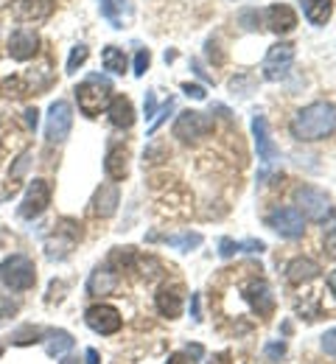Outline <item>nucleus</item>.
<instances>
[{
	"instance_id": "nucleus-1",
	"label": "nucleus",
	"mask_w": 336,
	"mask_h": 364,
	"mask_svg": "<svg viewBox=\"0 0 336 364\" xmlns=\"http://www.w3.org/2000/svg\"><path fill=\"white\" fill-rule=\"evenodd\" d=\"M291 135L303 143H314V140H325L336 132V107L328 101H317L303 107L291 124H288Z\"/></svg>"
},
{
	"instance_id": "nucleus-2",
	"label": "nucleus",
	"mask_w": 336,
	"mask_h": 364,
	"mask_svg": "<svg viewBox=\"0 0 336 364\" xmlns=\"http://www.w3.org/2000/svg\"><path fill=\"white\" fill-rule=\"evenodd\" d=\"M109 98H112V85L109 79L104 76H87L79 87H76V101H79V109L90 118H96L101 109L109 107Z\"/></svg>"
},
{
	"instance_id": "nucleus-3",
	"label": "nucleus",
	"mask_w": 336,
	"mask_h": 364,
	"mask_svg": "<svg viewBox=\"0 0 336 364\" xmlns=\"http://www.w3.org/2000/svg\"><path fill=\"white\" fill-rule=\"evenodd\" d=\"M0 283L11 291H28L37 283V269L34 261L26 255H11L0 264Z\"/></svg>"
},
{
	"instance_id": "nucleus-4",
	"label": "nucleus",
	"mask_w": 336,
	"mask_h": 364,
	"mask_svg": "<svg viewBox=\"0 0 336 364\" xmlns=\"http://www.w3.org/2000/svg\"><path fill=\"white\" fill-rule=\"evenodd\" d=\"M294 205L303 213V219H311V222H328V216H331L328 196L320 188H311V185L294 191Z\"/></svg>"
},
{
	"instance_id": "nucleus-5",
	"label": "nucleus",
	"mask_w": 336,
	"mask_h": 364,
	"mask_svg": "<svg viewBox=\"0 0 336 364\" xmlns=\"http://www.w3.org/2000/svg\"><path fill=\"white\" fill-rule=\"evenodd\" d=\"M210 132H213V118L205 115V112H196V109L180 112V118L174 124V137H180L183 143H196Z\"/></svg>"
},
{
	"instance_id": "nucleus-6",
	"label": "nucleus",
	"mask_w": 336,
	"mask_h": 364,
	"mask_svg": "<svg viewBox=\"0 0 336 364\" xmlns=\"http://www.w3.org/2000/svg\"><path fill=\"white\" fill-rule=\"evenodd\" d=\"M246 306L258 314L261 319H266L272 311H275V294H272V286L264 280V277H249L241 289Z\"/></svg>"
},
{
	"instance_id": "nucleus-7",
	"label": "nucleus",
	"mask_w": 336,
	"mask_h": 364,
	"mask_svg": "<svg viewBox=\"0 0 336 364\" xmlns=\"http://www.w3.org/2000/svg\"><path fill=\"white\" fill-rule=\"evenodd\" d=\"M73 127V109L67 101H53L48 109V124H45V137L48 143H65Z\"/></svg>"
},
{
	"instance_id": "nucleus-8",
	"label": "nucleus",
	"mask_w": 336,
	"mask_h": 364,
	"mask_svg": "<svg viewBox=\"0 0 336 364\" xmlns=\"http://www.w3.org/2000/svg\"><path fill=\"white\" fill-rule=\"evenodd\" d=\"M50 205V182L48 180H34L28 185L23 202H20V216L23 219H40Z\"/></svg>"
},
{
	"instance_id": "nucleus-9",
	"label": "nucleus",
	"mask_w": 336,
	"mask_h": 364,
	"mask_svg": "<svg viewBox=\"0 0 336 364\" xmlns=\"http://www.w3.org/2000/svg\"><path fill=\"white\" fill-rule=\"evenodd\" d=\"M294 62V46L291 43H278L266 50V59H264V76L269 82H281L288 76V68Z\"/></svg>"
},
{
	"instance_id": "nucleus-10",
	"label": "nucleus",
	"mask_w": 336,
	"mask_h": 364,
	"mask_svg": "<svg viewBox=\"0 0 336 364\" xmlns=\"http://www.w3.org/2000/svg\"><path fill=\"white\" fill-rule=\"evenodd\" d=\"M266 225L275 230V232H281L283 238H300L303 230H305V219H303V213H300L297 208H288L286 205V208L269 210Z\"/></svg>"
},
{
	"instance_id": "nucleus-11",
	"label": "nucleus",
	"mask_w": 336,
	"mask_h": 364,
	"mask_svg": "<svg viewBox=\"0 0 336 364\" xmlns=\"http://www.w3.org/2000/svg\"><path fill=\"white\" fill-rule=\"evenodd\" d=\"M252 135H255V146H258V160L264 166H272L281 157V149H278V143L269 135V124H266L264 115H255L252 118Z\"/></svg>"
},
{
	"instance_id": "nucleus-12",
	"label": "nucleus",
	"mask_w": 336,
	"mask_h": 364,
	"mask_svg": "<svg viewBox=\"0 0 336 364\" xmlns=\"http://www.w3.org/2000/svg\"><path fill=\"white\" fill-rule=\"evenodd\" d=\"M85 322L101 333V336H109V333H118L121 331V314L112 309V306H90L87 314H85Z\"/></svg>"
},
{
	"instance_id": "nucleus-13",
	"label": "nucleus",
	"mask_w": 336,
	"mask_h": 364,
	"mask_svg": "<svg viewBox=\"0 0 336 364\" xmlns=\"http://www.w3.org/2000/svg\"><path fill=\"white\" fill-rule=\"evenodd\" d=\"M11 14L23 23H40L53 14V0H11Z\"/></svg>"
},
{
	"instance_id": "nucleus-14",
	"label": "nucleus",
	"mask_w": 336,
	"mask_h": 364,
	"mask_svg": "<svg viewBox=\"0 0 336 364\" xmlns=\"http://www.w3.org/2000/svg\"><path fill=\"white\" fill-rule=\"evenodd\" d=\"M37 48H40V37H37V31H31V28H17V31L9 37V53H11V59H17V62L31 59V56L37 53Z\"/></svg>"
},
{
	"instance_id": "nucleus-15",
	"label": "nucleus",
	"mask_w": 336,
	"mask_h": 364,
	"mask_svg": "<svg viewBox=\"0 0 336 364\" xmlns=\"http://www.w3.org/2000/svg\"><path fill=\"white\" fill-rule=\"evenodd\" d=\"M107 115H109V124L118 127V129H129L135 124V107L126 95H115L109 98V107H107Z\"/></svg>"
},
{
	"instance_id": "nucleus-16",
	"label": "nucleus",
	"mask_w": 336,
	"mask_h": 364,
	"mask_svg": "<svg viewBox=\"0 0 336 364\" xmlns=\"http://www.w3.org/2000/svg\"><path fill=\"white\" fill-rule=\"evenodd\" d=\"M118 205H121V193H118V188L112 182L101 185L96 191V196H93V213L101 216V219H109L118 210Z\"/></svg>"
},
{
	"instance_id": "nucleus-17",
	"label": "nucleus",
	"mask_w": 336,
	"mask_h": 364,
	"mask_svg": "<svg viewBox=\"0 0 336 364\" xmlns=\"http://www.w3.org/2000/svg\"><path fill=\"white\" fill-rule=\"evenodd\" d=\"M266 26H269L275 34H288V31H294V26H297V14H294L291 6H283V3L269 6V9H266Z\"/></svg>"
},
{
	"instance_id": "nucleus-18",
	"label": "nucleus",
	"mask_w": 336,
	"mask_h": 364,
	"mask_svg": "<svg viewBox=\"0 0 336 364\" xmlns=\"http://www.w3.org/2000/svg\"><path fill=\"white\" fill-rule=\"evenodd\" d=\"M154 303H157V311H160L163 317L177 319L183 314V294H180V289H174V286H171V289H168V286L160 289Z\"/></svg>"
},
{
	"instance_id": "nucleus-19",
	"label": "nucleus",
	"mask_w": 336,
	"mask_h": 364,
	"mask_svg": "<svg viewBox=\"0 0 336 364\" xmlns=\"http://www.w3.org/2000/svg\"><path fill=\"white\" fill-rule=\"evenodd\" d=\"M104 168H107V177L109 180H124L129 174V151L124 146L109 149V154L104 160Z\"/></svg>"
},
{
	"instance_id": "nucleus-20",
	"label": "nucleus",
	"mask_w": 336,
	"mask_h": 364,
	"mask_svg": "<svg viewBox=\"0 0 336 364\" xmlns=\"http://www.w3.org/2000/svg\"><path fill=\"white\" fill-rule=\"evenodd\" d=\"M320 274V264L317 261H311V258H294L291 264L286 267V277L288 283H308V280H314Z\"/></svg>"
},
{
	"instance_id": "nucleus-21",
	"label": "nucleus",
	"mask_w": 336,
	"mask_h": 364,
	"mask_svg": "<svg viewBox=\"0 0 336 364\" xmlns=\"http://www.w3.org/2000/svg\"><path fill=\"white\" fill-rule=\"evenodd\" d=\"M303 14L308 17V23L325 26L334 14V3L331 0H303Z\"/></svg>"
},
{
	"instance_id": "nucleus-22",
	"label": "nucleus",
	"mask_w": 336,
	"mask_h": 364,
	"mask_svg": "<svg viewBox=\"0 0 336 364\" xmlns=\"http://www.w3.org/2000/svg\"><path fill=\"white\" fill-rule=\"evenodd\" d=\"M118 286V277L112 269H96L90 274V283H87V291L90 294H112Z\"/></svg>"
},
{
	"instance_id": "nucleus-23",
	"label": "nucleus",
	"mask_w": 336,
	"mask_h": 364,
	"mask_svg": "<svg viewBox=\"0 0 336 364\" xmlns=\"http://www.w3.org/2000/svg\"><path fill=\"white\" fill-rule=\"evenodd\" d=\"M73 348V336L67 333V331H50L45 333V350H48V356H62V353H67Z\"/></svg>"
},
{
	"instance_id": "nucleus-24",
	"label": "nucleus",
	"mask_w": 336,
	"mask_h": 364,
	"mask_svg": "<svg viewBox=\"0 0 336 364\" xmlns=\"http://www.w3.org/2000/svg\"><path fill=\"white\" fill-rule=\"evenodd\" d=\"M261 252L264 250V241H233V238H222L219 241V252H222V258H233L236 252Z\"/></svg>"
},
{
	"instance_id": "nucleus-25",
	"label": "nucleus",
	"mask_w": 336,
	"mask_h": 364,
	"mask_svg": "<svg viewBox=\"0 0 336 364\" xmlns=\"http://www.w3.org/2000/svg\"><path fill=\"white\" fill-rule=\"evenodd\" d=\"M101 62H104V68L109 70V73H126V53L121 50V48L109 46L104 48V53H101Z\"/></svg>"
},
{
	"instance_id": "nucleus-26",
	"label": "nucleus",
	"mask_w": 336,
	"mask_h": 364,
	"mask_svg": "<svg viewBox=\"0 0 336 364\" xmlns=\"http://www.w3.org/2000/svg\"><path fill=\"white\" fill-rule=\"evenodd\" d=\"M163 241L174 250H183V252H191L202 244V235L199 232H177V235H163Z\"/></svg>"
},
{
	"instance_id": "nucleus-27",
	"label": "nucleus",
	"mask_w": 336,
	"mask_h": 364,
	"mask_svg": "<svg viewBox=\"0 0 336 364\" xmlns=\"http://www.w3.org/2000/svg\"><path fill=\"white\" fill-rule=\"evenodd\" d=\"M124 3L126 0H101V14L112 23V28H121V11H124Z\"/></svg>"
},
{
	"instance_id": "nucleus-28",
	"label": "nucleus",
	"mask_w": 336,
	"mask_h": 364,
	"mask_svg": "<svg viewBox=\"0 0 336 364\" xmlns=\"http://www.w3.org/2000/svg\"><path fill=\"white\" fill-rule=\"evenodd\" d=\"M87 56H90V50H87V46H76L73 50H70V59H67V73H76L85 62H87Z\"/></svg>"
},
{
	"instance_id": "nucleus-29",
	"label": "nucleus",
	"mask_w": 336,
	"mask_h": 364,
	"mask_svg": "<svg viewBox=\"0 0 336 364\" xmlns=\"http://www.w3.org/2000/svg\"><path fill=\"white\" fill-rule=\"evenodd\" d=\"M40 336H43V331L34 328V325H28V328H23V331L14 333V345H31V342H40Z\"/></svg>"
},
{
	"instance_id": "nucleus-30",
	"label": "nucleus",
	"mask_w": 336,
	"mask_h": 364,
	"mask_svg": "<svg viewBox=\"0 0 336 364\" xmlns=\"http://www.w3.org/2000/svg\"><path fill=\"white\" fill-rule=\"evenodd\" d=\"M20 311V306H17V300H11V297H6V294H0V322H6V319H11L14 314Z\"/></svg>"
},
{
	"instance_id": "nucleus-31",
	"label": "nucleus",
	"mask_w": 336,
	"mask_h": 364,
	"mask_svg": "<svg viewBox=\"0 0 336 364\" xmlns=\"http://www.w3.org/2000/svg\"><path fill=\"white\" fill-rule=\"evenodd\" d=\"M264 353H266L269 362H281V359L286 356V342H269V345L264 348Z\"/></svg>"
},
{
	"instance_id": "nucleus-32",
	"label": "nucleus",
	"mask_w": 336,
	"mask_h": 364,
	"mask_svg": "<svg viewBox=\"0 0 336 364\" xmlns=\"http://www.w3.org/2000/svg\"><path fill=\"white\" fill-rule=\"evenodd\" d=\"M171 109H174V98H168V101H166V104H163V109H160V112H154V115H157V118H154V121H151V127H148V135H154V132H157V129H160V124H163V121H166V115H168V112H171Z\"/></svg>"
},
{
	"instance_id": "nucleus-33",
	"label": "nucleus",
	"mask_w": 336,
	"mask_h": 364,
	"mask_svg": "<svg viewBox=\"0 0 336 364\" xmlns=\"http://www.w3.org/2000/svg\"><path fill=\"white\" fill-rule=\"evenodd\" d=\"M148 65H151V53H148V48H141L138 56H135V76H143Z\"/></svg>"
},
{
	"instance_id": "nucleus-34",
	"label": "nucleus",
	"mask_w": 336,
	"mask_h": 364,
	"mask_svg": "<svg viewBox=\"0 0 336 364\" xmlns=\"http://www.w3.org/2000/svg\"><path fill=\"white\" fill-rule=\"evenodd\" d=\"M320 345H323V350H325L328 356H334L336 359V328H331V331L323 333V342H320Z\"/></svg>"
},
{
	"instance_id": "nucleus-35",
	"label": "nucleus",
	"mask_w": 336,
	"mask_h": 364,
	"mask_svg": "<svg viewBox=\"0 0 336 364\" xmlns=\"http://www.w3.org/2000/svg\"><path fill=\"white\" fill-rule=\"evenodd\" d=\"M3 90H6L9 98H11V95H14V98H20V95H26V92H28L26 87H23V82H20V79H6Z\"/></svg>"
},
{
	"instance_id": "nucleus-36",
	"label": "nucleus",
	"mask_w": 336,
	"mask_h": 364,
	"mask_svg": "<svg viewBox=\"0 0 336 364\" xmlns=\"http://www.w3.org/2000/svg\"><path fill=\"white\" fill-rule=\"evenodd\" d=\"M183 92H185L188 98H196V101H202V98H205V87L191 85V82H185V85H183Z\"/></svg>"
},
{
	"instance_id": "nucleus-37",
	"label": "nucleus",
	"mask_w": 336,
	"mask_h": 364,
	"mask_svg": "<svg viewBox=\"0 0 336 364\" xmlns=\"http://www.w3.org/2000/svg\"><path fill=\"white\" fill-rule=\"evenodd\" d=\"M325 250H328L331 258H336V228H331L325 232Z\"/></svg>"
},
{
	"instance_id": "nucleus-38",
	"label": "nucleus",
	"mask_w": 336,
	"mask_h": 364,
	"mask_svg": "<svg viewBox=\"0 0 336 364\" xmlns=\"http://www.w3.org/2000/svg\"><path fill=\"white\" fill-rule=\"evenodd\" d=\"M157 112V101H154V92H146V118H151Z\"/></svg>"
},
{
	"instance_id": "nucleus-39",
	"label": "nucleus",
	"mask_w": 336,
	"mask_h": 364,
	"mask_svg": "<svg viewBox=\"0 0 336 364\" xmlns=\"http://www.w3.org/2000/svg\"><path fill=\"white\" fill-rule=\"evenodd\" d=\"M37 115H40V112H37V109H34V107H31V109H26V124H28V127H31V129H37V121H40V118H37Z\"/></svg>"
},
{
	"instance_id": "nucleus-40",
	"label": "nucleus",
	"mask_w": 336,
	"mask_h": 364,
	"mask_svg": "<svg viewBox=\"0 0 336 364\" xmlns=\"http://www.w3.org/2000/svg\"><path fill=\"white\" fill-rule=\"evenodd\" d=\"M85 362H87V364H101L96 348H87V353H85Z\"/></svg>"
},
{
	"instance_id": "nucleus-41",
	"label": "nucleus",
	"mask_w": 336,
	"mask_h": 364,
	"mask_svg": "<svg viewBox=\"0 0 336 364\" xmlns=\"http://www.w3.org/2000/svg\"><path fill=\"white\" fill-rule=\"evenodd\" d=\"M207 364H230V353H216Z\"/></svg>"
},
{
	"instance_id": "nucleus-42",
	"label": "nucleus",
	"mask_w": 336,
	"mask_h": 364,
	"mask_svg": "<svg viewBox=\"0 0 336 364\" xmlns=\"http://www.w3.org/2000/svg\"><path fill=\"white\" fill-rule=\"evenodd\" d=\"M168 364H191L183 353H174V356H168Z\"/></svg>"
},
{
	"instance_id": "nucleus-43",
	"label": "nucleus",
	"mask_w": 336,
	"mask_h": 364,
	"mask_svg": "<svg viewBox=\"0 0 336 364\" xmlns=\"http://www.w3.org/2000/svg\"><path fill=\"white\" fill-rule=\"evenodd\" d=\"M328 286H331V291L336 294V269L331 274H328Z\"/></svg>"
},
{
	"instance_id": "nucleus-44",
	"label": "nucleus",
	"mask_w": 336,
	"mask_h": 364,
	"mask_svg": "<svg viewBox=\"0 0 336 364\" xmlns=\"http://www.w3.org/2000/svg\"><path fill=\"white\" fill-rule=\"evenodd\" d=\"M188 353H193V356H196V359H199V356H202V353H205V350H202V348H199V345H191V348H188Z\"/></svg>"
},
{
	"instance_id": "nucleus-45",
	"label": "nucleus",
	"mask_w": 336,
	"mask_h": 364,
	"mask_svg": "<svg viewBox=\"0 0 336 364\" xmlns=\"http://www.w3.org/2000/svg\"><path fill=\"white\" fill-rule=\"evenodd\" d=\"M59 364H79V359H73V356H65V359H62Z\"/></svg>"
},
{
	"instance_id": "nucleus-46",
	"label": "nucleus",
	"mask_w": 336,
	"mask_h": 364,
	"mask_svg": "<svg viewBox=\"0 0 336 364\" xmlns=\"http://www.w3.org/2000/svg\"><path fill=\"white\" fill-rule=\"evenodd\" d=\"M0 356H3V345H0Z\"/></svg>"
}]
</instances>
